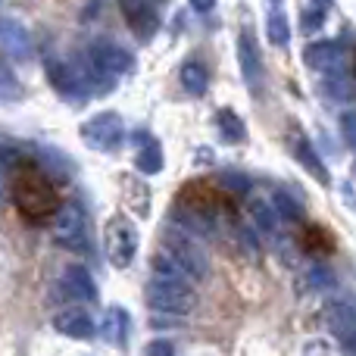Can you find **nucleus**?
I'll return each mask as SVG.
<instances>
[{"instance_id": "obj_1", "label": "nucleus", "mask_w": 356, "mask_h": 356, "mask_svg": "<svg viewBox=\"0 0 356 356\" xmlns=\"http://www.w3.org/2000/svg\"><path fill=\"white\" fill-rule=\"evenodd\" d=\"M147 303L156 313H169V316H184L197 307V291H194V278L188 272H181L166 253H156L150 259V278L144 288Z\"/></svg>"}, {"instance_id": "obj_2", "label": "nucleus", "mask_w": 356, "mask_h": 356, "mask_svg": "<svg viewBox=\"0 0 356 356\" xmlns=\"http://www.w3.org/2000/svg\"><path fill=\"white\" fill-rule=\"evenodd\" d=\"M10 191H13V203H16V209L25 219H47V216H54L56 209L63 207L54 181H50L47 172H44L41 166H35V163L16 166Z\"/></svg>"}, {"instance_id": "obj_3", "label": "nucleus", "mask_w": 356, "mask_h": 356, "mask_svg": "<svg viewBox=\"0 0 356 356\" xmlns=\"http://www.w3.org/2000/svg\"><path fill=\"white\" fill-rule=\"evenodd\" d=\"M160 250L166 253V257L172 259V263L181 272H188L194 282H203V278L209 275V257H207V250L200 247L197 234L188 232V228H181L178 222H172V225L163 228Z\"/></svg>"}, {"instance_id": "obj_4", "label": "nucleus", "mask_w": 356, "mask_h": 356, "mask_svg": "<svg viewBox=\"0 0 356 356\" xmlns=\"http://www.w3.org/2000/svg\"><path fill=\"white\" fill-rule=\"evenodd\" d=\"M50 234L60 247L72 253H88V219L85 209L79 203H63L60 209L54 213V225H50Z\"/></svg>"}, {"instance_id": "obj_5", "label": "nucleus", "mask_w": 356, "mask_h": 356, "mask_svg": "<svg viewBox=\"0 0 356 356\" xmlns=\"http://www.w3.org/2000/svg\"><path fill=\"white\" fill-rule=\"evenodd\" d=\"M81 141L91 150H97V154H113V150H119V144L125 141L122 116L113 110L94 113L88 122H81Z\"/></svg>"}, {"instance_id": "obj_6", "label": "nucleus", "mask_w": 356, "mask_h": 356, "mask_svg": "<svg viewBox=\"0 0 356 356\" xmlns=\"http://www.w3.org/2000/svg\"><path fill=\"white\" fill-rule=\"evenodd\" d=\"M104 250H106L110 266H116V269L131 266V259H135V253H138V228L131 225V219H125V216H113V219L106 222Z\"/></svg>"}, {"instance_id": "obj_7", "label": "nucleus", "mask_w": 356, "mask_h": 356, "mask_svg": "<svg viewBox=\"0 0 356 356\" xmlns=\"http://www.w3.org/2000/svg\"><path fill=\"white\" fill-rule=\"evenodd\" d=\"M85 56L94 63L97 69H104L106 75H113V79H122V75H129L131 69H135V56L129 54L125 47H119L116 41H106V38H97V41L88 44Z\"/></svg>"}, {"instance_id": "obj_8", "label": "nucleus", "mask_w": 356, "mask_h": 356, "mask_svg": "<svg viewBox=\"0 0 356 356\" xmlns=\"http://www.w3.org/2000/svg\"><path fill=\"white\" fill-rule=\"evenodd\" d=\"M119 10H122L129 29L135 31V38L141 41H150L160 31V13L150 0H119Z\"/></svg>"}, {"instance_id": "obj_9", "label": "nucleus", "mask_w": 356, "mask_h": 356, "mask_svg": "<svg viewBox=\"0 0 356 356\" xmlns=\"http://www.w3.org/2000/svg\"><path fill=\"white\" fill-rule=\"evenodd\" d=\"M238 63H241V75H244L247 88L253 94H259V88H263V60H259L257 38H253L250 29H244L238 35Z\"/></svg>"}, {"instance_id": "obj_10", "label": "nucleus", "mask_w": 356, "mask_h": 356, "mask_svg": "<svg viewBox=\"0 0 356 356\" xmlns=\"http://www.w3.org/2000/svg\"><path fill=\"white\" fill-rule=\"evenodd\" d=\"M307 66L316 69L319 75H341L344 72V47L338 41H319V44H309L307 47Z\"/></svg>"}, {"instance_id": "obj_11", "label": "nucleus", "mask_w": 356, "mask_h": 356, "mask_svg": "<svg viewBox=\"0 0 356 356\" xmlns=\"http://www.w3.org/2000/svg\"><path fill=\"white\" fill-rule=\"evenodd\" d=\"M0 47L13 56L16 63H29L35 56V44L22 22L16 19H0Z\"/></svg>"}, {"instance_id": "obj_12", "label": "nucleus", "mask_w": 356, "mask_h": 356, "mask_svg": "<svg viewBox=\"0 0 356 356\" xmlns=\"http://www.w3.org/2000/svg\"><path fill=\"white\" fill-rule=\"evenodd\" d=\"M47 75H50V81H54V88H56V91H60V97L75 100V104L88 97L85 85H81L79 72H75V63L50 60V63H47Z\"/></svg>"}, {"instance_id": "obj_13", "label": "nucleus", "mask_w": 356, "mask_h": 356, "mask_svg": "<svg viewBox=\"0 0 356 356\" xmlns=\"http://www.w3.org/2000/svg\"><path fill=\"white\" fill-rule=\"evenodd\" d=\"M63 291H66V297L81 300V303L97 300V284H94L91 272L85 266H66L63 269Z\"/></svg>"}, {"instance_id": "obj_14", "label": "nucleus", "mask_w": 356, "mask_h": 356, "mask_svg": "<svg viewBox=\"0 0 356 356\" xmlns=\"http://www.w3.org/2000/svg\"><path fill=\"white\" fill-rule=\"evenodd\" d=\"M54 328L72 341H85L94 334V319L85 313V309H63V313L54 319Z\"/></svg>"}, {"instance_id": "obj_15", "label": "nucleus", "mask_w": 356, "mask_h": 356, "mask_svg": "<svg viewBox=\"0 0 356 356\" xmlns=\"http://www.w3.org/2000/svg\"><path fill=\"white\" fill-rule=\"evenodd\" d=\"M291 150H294V156H297V160H300V166L307 169V172L313 175L316 181L328 184V169L322 166L319 154H316V150H313V144H309V138L303 135V131H294V135H291Z\"/></svg>"}, {"instance_id": "obj_16", "label": "nucleus", "mask_w": 356, "mask_h": 356, "mask_svg": "<svg viewBox=\"0 0 356 356\" xmlns=\"http://www.w3.org/2000/svg\"><path fill=\"white\" fill-rule=\"evenodd\" d=\"M250 219L266 238H278V234H282V216H278V209H275L272 200L253 197L250 200Z\"/></svg>"}, {"instance_id": "obj_17", "label": "nucleus", "mask_w": 356, "mask_h": 356, "mask_svg": "<svg viewBox=\"0 0 356 356\" xmlns=\"http://www.w3.org/2000/svg\"><path fill=\"white\" fill-rule=\"evenodd\" d=\"M266 35L275 47H284L291 41V25L288 16H284L282 0H266Z\"/></svg>"}, {"instance_id": "obj_18", "label": "nucleus", "mask_w": 356, "mask_h": 356, "mask_svg": "<svg viewBox=\"0 0 356 356\" xmlns=\"http://www.w3.org/2000/svg\"><path fill=\"white\" fill-rule=\"evenodd\" d=\"M100 334H104L106 344L122 347L129 341V309L122 307H110L104 313V325H100Z\"/></svg>"}, {"instance_id": "obj_19", "label": "nucleus", "mask_w": 356, "mask_h": 356, "mask_svg": "<svg viewBox=\"0 0 356 356\" xmlns=\"http://www.w3.org/2000/svg\"><path fill=\"white\" fill-rule=\"evenodd\" d=\"M181 88L188 94H194V97H203L207 94V88H209V72H207V66L203 63H197V60H188L181 66Z\"/></svg>"}, {"instance_id": "obj_20", "label": "nucleus", "mask_w": 356, "mask_h": 356, "mask_svg": "<svg viewBox=\"0 0 356 356\" xmlns=\"http://www.w3.org/2000/svg\"><path fill=\"white\" fill-rule=\"evenodd\" d=\"M216 129L222 131V138H225L228 144H241L247 138L244 119H241L234 110H228V106H222V110L216 113Z\"/></svg>"}, {"instance_id": "obj_21", "label": "nucleus", "mask_w": 356, "mask_h": 356, "mask_svg": "<svg viewBox=\"0 0 356 356\" xmlns=\"http://www.w3.org/2000/svg\"><path fill=\"white\" fill-rule=\"evenodd\" d=\"M325 13H328V0H303L300 6V29L307 35H313L322 22H325Z\"/></svg>"}, {"instance_id": "obj_22", "label": "nucleus", "mask_w": 356, "mask_h": 356, "mask_svg": "<svg viewBox=\"0 0 356 356\" xmlns=\"http://www.w3.org/2000/svg\"><path fill=\"white\" fill-rule=\"evenodd\" d=\"M16 100H22V85L0 56V104H16Z\"/></svg>"}, {"instance_id": "obj_23", "label": "nucleus", "mask_w": 356, "mask_h": 356, "mask_svg": "<svg viewBox=\"0 0 356 356\" xmlns=\"http://www.w3.org/2000/svg\"><path fill=\"white\" fill-rule=\"evenodd\" d=\"M138 169L144 175H156L163 169V147L156 141H144L141 154H138Z\"/></svg>"}, {"instance_id": "obj_24", "label": "nucleus", "mask_w": 356, "mask_h": 356, "mask_svg": "<svg viewBox=\"0 0 356 356\" xmlns=\"http://www.w3.org/2000/svg\"><path fill=\"white\" fill-rule=\"evenodd\" d=\"M122 188H125V200H129L138 213H147V209H150L147 188H141V184H138V178H131V175H122Z\"/></svg>"}, {"instance_id": "obj_25", "label": "nucleus", "mask_w": 356, "mask_h": 356, "mask_svg": "<svg viewBox=\"0 0 356 356\" xmlns=\"http://www.w3.org/2000/svg\"><path fill=\"white\" fill-rule=\"evenodd\" d=\"M272 203H275L278 216H282L284 222H300V219H303L300 203H297L291 194H284V191H275V194H272Z\"/></svg>"}, {"instance_id": "obj_26", "label": "nucleus", "mask_w": 356, "mask_h": 356, "mask_svg": "<svg viewBox=\"0 0 356 356\" xmlns=\"http://www.w3.org/2000/svg\"><path fill=\"white\" fill-rule=\"evenodd\" d=\"M303 247H307V250H316V253H328L332 250V241H328V234L322 232V228L309 225L307 232H303Z\"/></svg>"}, {"instance_id": "obj_27", "label": "nucleus", "mask_w": 356, "mask_h": 356, "mask_svg": "<svg viewBox=\"0 0 356 356\" xmlns=\"http://www.w3.org/2000/svg\"><path fill=\"white\" fill-rule=\"evenodd\" d=\"M300 284H303V291H316V288H328V284H334V278L328 275L322 266H309Z\"/></svg>"}, {"instance_id": "obj_28", "label": "nucleus", "mask_w": 356, "mask_h": 356, "mask_svg": "<svg viewBox=\"0 0 356 356\" xmlns=\"http://www.w3.org/2000/svg\"><path fill=\"white\" fill-rule=\"evenodd\" d=\"M341 131H344V141L356 147V113H344L341 116Z\"/></svg>"}, {"instance_id": "obj_29", "label": "nucleus", "mask_w": 356, "mask_h": 356, "mask_svg": "<svg viewBox=\"0 0 356 356\" xmlns=\"http://www.w3.org/2000/svg\"><path fill=\"white\" fill-rule=\"evenodd\" d=\"M144 356H175V347H172V341H150L147 344V350H144Z\"/></svg>"}, {"instance_id": "obj_30", "label": "nucleus", "mask_w": 356, "mask_h": 356, "mask_svg": "<svg viewBox=\"0 0 356 356\" xmlns=\"http://www.w3.org/2000/svg\"><path fill=\"white\" fill-rule=\"evenodd\" d=\"M191 6H194L197 13H209L216 6V0H191Z\"/></svg>"}, {"instance_id": "obj_31", "label": "nucleus", "mask_w": 356, "mask_h": 356, "mask_svg": "<svg viewBox=\"0 0 356 356\" xmlns=\"http://www.w3.org/2000/svg\"><path fill=\"white\" fill-rule=\"evenodd\" d=\"M353 72H356V66H353Z\"/></svg>"}, {"instance_id": "obj_32", "label": "nucleus", "mask_w": 356, "mask_h": 356, "mask_svg": "<svg viewBox=\"0 0 356 356\" xmlns=\"http://www.w3.org/2000/svg\"><path fill=\"white\" fill-rule=\"evenodd\" d=\"M0 3H3V0H0Z\"/></svg>"}, {"instance_id": "obj_33", "label": "nucleus", "mask_w": 356, "mask_h": 356, "mask_svg": "<svg viewBox=\"0 0 356 356\" xmlns=\"http://www.w3.org/2000/svg\"><path fill=\"white\" fill-rule=\"evenodd\" d=\"M160 3H163V0H160Z\"/></svg>"}, {"instance_id": "obj_34", "label": "nucleus", "mask_w": 356, "mask_h": 356, "mask_svg": "<svg viewBox=\"0 0 356 356\" xmlns=\"http://www.w3.org/2000/svg\"><path fill=\"white\" fill-rule=\"evenodd\" d=\"M347 356H350V353H347Z\"/></svg>"}]
</instances>
